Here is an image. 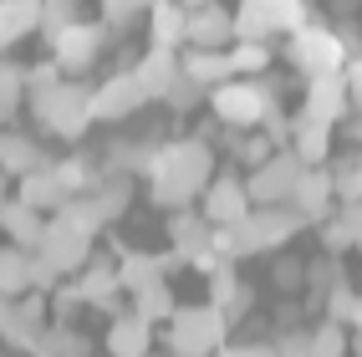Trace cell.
Listing matches in <instances>:
<instances>
[{"instance_id":"cell-1","label":"cell","mask_w":362,"mask_h":357,"mask_svg":"<svg viewBox=\"0 0 362 357\" xmlns=\"http://www.w3.org/2000/svg\"><path fill=\"white\" fill-rule=\"evenodd\" d=\"M214 169V148L204 138H174V143H158L153 163H148V184H153V199L168 209H184L204 194Z\"/></svg>"},{"instance_id":"cell-2","label":"cell","mask_w":362,"mask_h":357,"mask_svg":"<svg viewBox=\"0 0 362 357\" xmlns=\"http://www.w3.org/2000/svg\"><path fill=\"white\" fill-rule=\"evenodd\" d=\"M281 107V82L276 77H225L220 87H209V112L225 128H260V117Z\"/></svg>"},{"instance_id":"cell-3","label":"cell","mask_w":362,"mask_h":357,"mask_svg":"<svg viewBox=\"0 0 362 357\" xmlns=\"http://www.w3.org/2000/svg\"><path fill=\"white\" fill-rule=\"evenodd\" d=\"M163 347L179 357H214L220 342H230V322L214 301H194V306H174L163 322Z\"/></svg>"},{"instance_id":"cell-4","label":"cell","mask_w":362,"mask_h":357,"mask_svg":"<svg viewBox=\"0 0 362 357\" xmlns=\"http://www.w3.org/2000/svg\"><path fill=\"white\" fill-rule=\"evenodd\" d=\"M31 112L46 133L57 138H82L98 117H92V87L82 82H52V87H31Z\"/></svg>"},{"instance_id":"cell-5","label":"cell","mask_w":362,"mask_h":357,"mask_svg":"<svg viewBox=\"0 0 362 357\" xmlns=\"http://www.w3.org/2000/svg\"><path fill=\"white\" fill-rule=\"evenodd\" d=\"M301 230H306V220L291 204H250V214L235 225L240 250H245V255H276V250L291 245Z\"/></svg>"},{"instance_id":"cell-6","label":"cell","mask_w":362,"mask_h":357,"mask_svg":"<svg viewBox=\"0 0 362 357\" xmlns=\"http://www.w3.org/2000/svg\"><path fill=\"white\" fill-rule=\"evenodd\" d=\"M92 240H98V230H87L77 214H66V209H52V220H46L36 250L52 260L62 276H77L87 260H92Z\"/></svg>"},{"instance_id":"cell-7","label":"cell","mask_w":362,"mask_h":357,"mask_svg":"<svg viewBox=\"0 0 362 357\" xmlns=\"http://www.w3.org/2000/svg\"><path fill=\"white\" fill-rule=\"evenodd\" d=\"M286 62H291L301 77H327V71L347 66V41L327 31V26H296L286 41Z\"/></svg>"},{"instance_id":"cell-8","label":"cell","mask_w":362,"mask_h":357,"mask_svg":"<svg viewBox=\"0 0 362 357\" xmlns=\"http://www.w3.org/2000/svg\"><path fill=\"white\" fill-rule=\"evenodd\" d=\"M296 26H306V0H240L235 16L240 41H271L276 31L291 36Z\"/></svg>"},{"instance_id":"cell-9","label":"cell","mask_w":362,"mask_h":357,"mask_svg":"<svg viewBox=\"0 0 362 357\" xmlns=\"http://www.w3.org/2000/svg\"><path fill=\"white\" fill-rule=\"evenodd\" d=\"M46 296L41 291H21V296H0V342L16 352H31L36 337L46 332Z\"/></svg>"},{"instance_id":"cell-10","label":"cell","mask_w":362,"mask_h":357,"mask_svg":"<svg viewBox=\"0 0 362 357\" xmlns=\"http://www.w3.org/2000/svg\"><path fill=\"white\" fill-rule=\"evenodd\" d=\"M301 169H306V163L296 158V148H276L271 158H260L255 169L245 174L250 204H286L291 189H296V179H301Z\"/></svg>"},{"instance_id":"cell-11","label":"cell","mask_w":362,"mask_h":357,"mask_svg":"<svg viewBox=\"0 0 362 357\" xmlns=\"http://www.w3.org/2000/svg\"><path fill=\"white\" fill-rule=\"evenodd\" d=\"M199 214L209 225H240L250 214V194H245V179H240L235 169L225 174H214L204 184V194H199Z\"/></svg>"},{"instance_id":"cell-12","label":"cell","mask_w":362,"mask_h":357,"mask_svg":"<svg viewBox=\"0 0 362 357\" xmlns=\"http://www.w3.org/2000/svg\"><path fill=\"white\" fill-rule=\"evenodd\" d=\"M103 46H107V31L103 26H87V21H71V26H62L52 36V62L62 71H87L92 62L103 57Z\"/></svg>"},{"instance_id":"cell-13","label":"cell","mask_w":362,"mask_h":357,"mask_svg":"<svg viewBox=\"0 0 362 357\" xmlns=\"http://www.w3.org/2000/svg\"><path fill=\"white\" fill-rule=\"evenodd\" d=\"M291 204L306 225H322L327 214H337V189H332V174H327V163H306L301 169V179H296V189H291Z\"/></svg>"},{"instance_id":"cell-14","label":"cell","mask_w":362,"mask_h":357,"mask_svg":"<svg viewBox=\"0 0 362 357\" xmlns=\"http://www.w3.org/2000/svg\"><path fill=\"white\" fill-rule=\"evenodd\" d=\"M143 103H148V92H143L138 71H117L112 82L92 87V117H98V123H123V117L138 112Z\"/></svg>"},{"instance_id":"cell-15","label":"cell","mask_w":362,"mask_h":357,"mask_svg":"<svg viewBox=\"0 0 362 357\" xmlns=\"http://www.w3.org/2000/svg\"><path fill=\"white\" fill-rule=\"evenodd\" d=\"M306 117H317V123L337 128L352 117V103H347V82L342 71H327V77H306V103H301Z\"/></svg>"},{"instance_id":"cell-16","label":"cell","mask_w":362,"mask_h":357,"mask_svg":"<svg viewBox=\"0 0 362 357\" xmlns=\"http://www.w3.org/2000/svg\"><path fill=\"white\" fill-rule=\"evenodd\" d=\"M77 291L82 306H98V312H123V281H117V260H87L77 271Z\"/></svg>"},{"instance_id":"cell-17","label":"cell","mask_w":362,"mask_h":357,"mask_svg":"<svg viewBox=\"0 0 362 357\" xmlns=\"http://www.w3.org/2000/svg\"><path fill=\"white\" fill-rule=\"evenodd\" d=\"M103 347H107V357H148L153 352V322H143L133 306L128 312H112Z\"/></svg>"},{"instance_id":"cell-18","label":"cell","mask_w":362,"mask_h":357,"mask_svg":"<svg viewBox=\"0 0 362 357\" xmlns=\"http://www.w3.org/2000/svg\"><path fill=\"white\" fill-rule=\"evenodd\" d=\"M230 41H235V16L225 6H214V0L189 6V41L184 46H230Z\"/></svg>"},{"instance_id":"cell-19","label":"cell","mask_w":362,"mask_h":357,"mask_svg":"<svg viewBox=\"0 0 362 357\" xmlns=\"http://www.w3.org/2000/svg\"><path fill=\"white\" fill-rule=\"evenodd\" d=\"M148 36H153V46L179 52L189 41V6L184 0H153L148 6Z\"/></svg>"},{"instance_id":"cell-20","label":"cell","mask_w":362,"mask_h":357,"mask_svg":"<svg viewBox=\"0 0 362 357\" xmlns=\"http://www.w3.org/2000/svg\"><path fill=\"white\" fill-rule=\"evenodd\" d=\"M209 220H204V214L199 209H174V220H168V245H174L179 255H184V266H189V260H194V255H204L209 250Z\"/></svg>"},{"instance_id":"cell-21","label":"cell","mask_w":362,"mask_h":357,"mask_svg":"<svg viewBox=\"0 0 362 357\" xmlns=\"http://www.w3.org/2000/svg\"><path fill=\"white\" fill-rule=\"evenodd\" d=\"M41 163H46V153H41V143L31 133L0 128V174H6V179H21V174L41 169Z\"/></svg>"},{"instance_id":"cell-22","label":"cell","mask_w":362,"mask_h":357,"mask_svg":"<svg viewBox=\"0 0 362 357\" xmlns=\"http://www.w3.org/2000/svg\"><path fill=\"white\" fill-rule=\"evenodd\" d=\"M179 66H184L199 87H220L225 77H235V66H230V52H225V46H189V52L179 57Z\"/></svg>"},{"instance_id":"cell-23","label":"cell","mask_w":362,"mask_h":357,"mask_svg":"<svg viewBox=\"0 0 362 357\" xmlns=\"http://www.w3.org/2000/svg\"><path fill=\"white\" fill-rule=\"evenodd\" d=\"M291 148L301 163H327L332 158V128L306 117V112H291Z\"/></svg>"},{"instance_id":"cell-24","label":"cell","mask_w":362,"mask_h":357,"mask_svg":"<svg viewBox=\"0 0 362 357\" xmlns=\"http://www.w3.org/2000/svg\"><path fill=\"white\" fill-rule=\"evenodd\" d=\"M0 230H6L16 245L36 250L41 245V230H46V209H36V204H26L16 194V199H6V220H0Z\"/></svg>"},{"instance_id":"cell-25","label":"cell","mask_w":362,"mask_h":357,"mask_svg":"<svg viewBox=\"0 0 362 357\" xmlns=\"http://www.w3.org/2000/svg\"><path fill=\"white\" fill-rule=\"evenodd\" d=\"M21 199H26V204H36V209H62L71 194H66V184L57 179V169H52V163H41V169L21 174Z\"/></svg>"},{"instance_id":"cell-26","label":"cell","mask_w":362,"mask_h":357,"mask_svg":"<svg viewBox=\"0 0 362 357\" xmlns=\"http://www.w3.org/2000/svg\"><path fill=\"white\" fill-rule=\"evenodd\" d=\"M36 357H92V347H87V337L71 322H46V332L36 337V347H31Z\"/></svg>"},{"instance_id":"cell-27","label":"cell","mask_w":362,"mask_h":357,"mask_svg":"<svg viewBox=\"0 0 362 357\" xmlns=\"http://www.w3.org/2000/svg\"><path fill=\"white\" fill-rule=\"evenodd\" d=\"M128 301H133V312L143 317V322H168V312H174V291H168V276H153V281H143V286H133L128 291Z\"/></svg>"},{"instance_id":"cell-28","label":"cell","mask_w":362,"mask_h":357,"mask_svg":"<svg viewBox=\"0 0 362 357\" xmlns=\"http://www.w3.org/2000/svg\"><path fill=\"white\" fill-rule=\"evenodd\" d=\"M133 71H138V82H143V92H148V98H163L168 82L179 77V52H168V46H153V52L143 57Z\"/></svg>"},{"instance_id":"cell-29","label":"cell","mask_w":362,"mask_h":357,"mask_svg":"<svg viewBox=\"0 0 362 357\" xmlns=\"http://www.w3.org/2000/svg\"><path fill=\"white\" fill-rule=\"evenodd\" d=\"M31 291V250L26 245H0V296Z\"/></svg>"},{"instance_id":"cell-30","label":"cell","mask_w":362,"mask_h":357,"mask_svg":"<svg viewBox=\"0 0 362 357\" xmlns=\"http://www.w3.org/2000/svg\"><path fill=\"white\" fill-rule=\"evenodd\" d=\"M36 0H0V52L36 31Z\"/></svg>"},{"instance_id":"cell-31","label":"cell","mask_w":362,"mask_h":357,"mask_svg":"<svg viewBox=\"0 0 362 357\" xmlns=\"http://www.w3.org/2000/svg\"><path fill=\"white\" fill-rule=\"evenodd\" d=\"M337 281H347V271H342V255L322 250V255H311V260H306V296H311V301H322Z\"/></svg>"},{"instance_id":"cell-32","label":"cell","mask_w":362,"mask_h":357,"mask_svg":"<svg viewBox=\"0 0 362 357\" xmlns=\"http://www.w3.org/2000/svg\"><path fill=\"white\" fill-rule=\"evenodd\" d=\"M311 352L317 357H352V327L322 317L317 327H311Z\"/></svg>"},{"instance_id":"cell-33","label":"cell","mask_w":362,"mask_h":357,"mask_svg":"<svg viewBox=\"0 0 362 357\" xmlns=\"http://www.w3.org/2000/svg\"><path fill=\"white\" fill-rule=\"evenodd\" d=\"M271 286H276L281 296L306 291V260H296L291 250H276V260H271Z\"/></svg>"},{"instance_id":"cell-34","label":"cell","mask_w":362,"mask_h":357,"mask_svg":"<svg viewBox=\"0 0 362 357\" xmlns=\"http://www.w3.org/2000/svg\"><path fill=\"white\" fill-rule=\"evenodd\" d=\"M230 52V66H235V77H260L265 66H271V46L265 41H240V46H225Z\"/></svg>"},{"instance_id":"cell-35","label":"cell","mask_w":362,"mask_h":357,"mask_svg":"<svg viewBox=\"0 0 362 357\" xmlns=\"http://www.w3.org/2000/svg\"><path fill=\"white\" fill-rule=\"evenodd\" d=\"M204 98H209V87H199V82H194V77H189V71H184V66H179V77H174V82H168V92H163V103H168V107H174V112H194V107H199Z\"/></svg>"},{"instance_id":"cell-36","label":"cell","mask_w":362,"mask_h":357,"mask_svg":"<svg viewBox=\"0 0 362 357\" xmlns=\"http://www.w3.org/2000/svg\"><path fill=\"white\" fill-rule=\"evenodd\" d=\"M36 31L46 36V41H52L62 26H71V21H77V0H36Z\"/></svg>"},{"instance_id":"cell-37","label":"cell","mask_w":362,"mask_h":357,"mask_svg":"<svg viewBox=\"0 0 362 357\" xmlns=\"http://www.w3.org/2000/svg\"><path fill=\"white\" fill-rule=\"evenodd\" d=\"M230 148H235V163H250V169H255L260 158H271V153H276V143L265 138V133H250V128H245V133H235V138H230Z\"/></svg>"},{"instance_id":"cell-38","label":"cell","mask_w":362,"mask_h":357,"mask_svg":"<svg viewBox=\"0 0 362 357\" xmlns=\"http://www.w3.org/2000/svg\"><path fill=\"white\" fill-rule=\"evenodd\" d=\"M322 250H332V255L357 250V230L342 220V214H327V220H322Z\"/></svg>"},{"instance_id":"cell-39","label":"cell","mask_w":362,"mask_h":357,"mask_svg":"<svg viewBox=\"0 0 362 357\" xmlns=\"http://www.w3.org/2000/svg\"><path fill=\"white\" fill-rule=\"evenodd\" d=\"M52 169L66 184V194H87V189H98V174H92V163H82V158H62V163H52Z\"/></svg>"},{"instance_id":"cell-40","label":"cell","mask_w":362,"mask_h":357,"mask_svg":"<svg viewBox=\"0 0 362 357\" xmlns=\"http://www.w3.org/2000/svg\"><path fill=\"white\" fill-rule=\"evenodd\" d=\"M322 306H327V317H332V322H347V327H352V312H357V291H352V281H337L332 291L322 296Z\"/></svg>"},{"instance_id":"cell-41","label":"cell","mask_w":362,"mask_h":357,"mask_svg":"<svg viewBox=\"0 0 362 357\" xmlns=\"http://www.w3.org/2000/svg\"><path fill=\"white\" fill-rule=\"evenodd\" d=\"M276 357H317L311 352V327H281L276 332Z\"/></svg>"},{"instance_id":"cell-42","label":"cell","mask_w":362,"mask_h":357,"mask_svg":"<svg viewBox=\"0 0 362 357\" xmlns=\"http://www.w3.org/2000/svg\"><path fill=\"white\" fill-rule=\"evenodd\" d=\"M0 98H6L11 107L26 98V66H16L11 57H0Z\"/></svg>"},{"instance_id":"cell-43","label":"cell","mask_w":362,"mask_h":357,"mask_svg":"<svg viewBox=\"0 0 362 357\" xmlns=\"http://www.w3.org/2000/svg\"><path fill=\"white\" fill-rule=\"evenodd\" d=\"M62 286V271L52 266V260H46L41 250H31V291H41V296H52Z\"/></svg>"},{"instance_id":"cell-44","label":"cell","mask_w":362,"mask_h":357,"mask_svg":"<svg viewBox=\"0 0 362 357\" xmlns=\"http://www.w3.org/2000/svg\"><path fill=\"white\" fill-rule=\"evenodd\" d=\"M153 0H103V11H107V26H133V21L148 11Z\"/></svg>"},{"instance_id":"cell-45","label":"cell","mask_w":362,"mask_h":357,"mask_svg":"<svg viewBox=\"0 0 362 357\" xmlns=\"http://www.w3.org/2000/svg\"><path fill=\"white\" fill-rule=\"evenodd\" d=\"M250 306H255V291H250V286H245V281H235V291H230V296L220 301V312H225V322L235 327L240 317H245V312H250Z\"/></svg>"},{"instance_id":"cell-46","label":"cell","mask_w":362,"mask_h":357,"mask_svg":"<svg viewBox=\"0 0 362 357\" xmlns=\"http://www.w3.org/2000/svg\"><path fill=\"white\" fill-rule=\"evenodd\" d=\"M342 82H347V103H352V112L362 117V57H347Z\"/></svg>"},{"instance_id":"cell-47","label":"cell","mask_w":362,"mask_h":357,"mask_svg":"<svg viewBox=\"0 0 362 357\" xmlns=\"http://www.w3.org/2000/svg\"><path fill=\"white\" fill-rule=\"evenodd\" d=\"M214 357H276V342H220Z\"/></svg>"},{"instance_id":"cell-48","label":"cell","mask_w":362,"mask_h":357,"mask_svg":"<svg viewBox=\"0 0 362 357\" xmlns=\"http://www.w3.org/2000/svg\"><path fill=\"white\" fill-rule=\"evenodd\" d=\"M337 214H342V220L362 235V194H357V199H337Z\"/></svg>"},{"instance_id":"cell-49","label":"cell","mask_w":362,"mask_h":357,"mask_svg":"<svg viewBox=\"0 0 362 357\" xmlns=\"http://www.w3.org/2000/svg\"><path fill=\"white\" fill-rule=\"evenodd\" d=\"M352 357H362V327H352Z\"/></svg>"},{"instance_id":"cell-50","label":"cell","mask_w":362,"mask_h":357,"mask_svg":"<svg viewBox=\"0 0 362 357\" xmlns=\"http://www.w3.org/2000/svg\"><path fill=\"white\" fill-rule=\"evenodd\" d=\"M0 220H6V174H0Z\"/></svg>"},{"instance_id":"cell-51","label":"cell","mask_w":362,"mask_h":357,"mask_svg":"<svg viewBox=\"0 0 362 357\" xmlns=\"http://www.w3.org/2000/svg\"><path fill=\"white\" fill-rule=\"evenodd\" d=\"M352 327H362V291H357V312H352Z\"/></svg>"},{"instance_id":"cell-52","label":"cell","mask_w":362,"mask_h":357,"mask_svg":"<svg viewBox=\"0 0 362 357\" xmlns=\"http://www.w3.org/2000/svg\"><path fill=\"white\" fill-rule=\"evenodd\" d=\"M11 112H16V107H11L6 98H0V123H6V117H11Z\"/></svg>"},{"instance_id":"cell-53","label":"cell","mask_w":362,"mask_h":357,"mask_svg":"<svg viewBox=\"0 0 362 357\" xmlns=\"http://www.w3.org/2000/svg\"><path fill=\"white\" fill-rule=\"evenodd\" d=\"M148 357H179V352H168V347H163V352H148Z\"/></svg>"},{"instance_id":"cell-54","label":"cell","mask_w":362,"mask_h":357,"mask_svg":"<svg viewBox=\"0 0 362 357\" xmlns=\"http://www.w3.org/2000/svg\"><path fill=\"white\" fill-rule=\"evenodd\" d=\"M184 6H204V0H184Z\"/></svg>"},{"instance_id":"cell-55","label":"cell","mask_w":362,"mask_h":357,"mask_svg":"<svg viewBox=\"0 0 362 357\" xmlns=\"http://www.w3.org/2000/svg\"><path fill=\"white\" fill-rule=\"evenodd\" d=\"M357 250H362V235H357Z\"/></svg>"}]
</instances>
